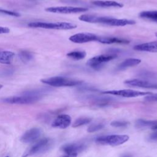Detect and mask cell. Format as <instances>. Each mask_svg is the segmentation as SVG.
Segmentation results:
<instances>
[{
  "label": "cell",
  "mask_w": 157,
  "mask_h": 157,
  "mask_svg": "<svg viewBox=\"0 0 157 157\" xmlns=\"http://www.w3.org/2000/svg\"><path fill=\"white\" fill-rule=\"evenodd\" d=\"M10 32L9 28L4 26H0V34H7Z\"/></svg>",
  "instance_id": "4dcf8cb0"
},
{
  "label": "cell",
  "mask_w": 157,
  "mask_h": 157,
  "mask_svg": "<svg viewBox=\"0 0 157 157\" xmlns=\"http://www.w3.org/2000/svg\"><path fill=\"white\" fill-rule=\"evenodd\" d=\"M92 4L96 6L103 7H122L123 4L114 1H103V0H96L92 1Z\"/></svg>",
  "instance_id": "ac0fdd59"
},
{
  "label": "cell",
  "mask_w": 157,
  "mask_h": 157,
  "mask_svg": "<svg viewBox=\"0 0 157 157\" xmlns=\"http://www.w3.org/2000/svg\"><path fill=\"white\" fill-rule=\"evenodd\" d=\"M141 60L137 58H128L123 61H122L119 65H118V69L120 70L126 69L129 67L135 66L139 63H140Z\"/></svg>",
  "instance_id": "44dd1931"
},
{
  "label": "cell",
  "mask_w": 157,
  "mask_h": 157,
  "mask_svg": "<svg viewBox=\"0 0 157 157\" xmlns=\"http://www.w3.org/2000/svg\"><path fill=\"white\" fill-rule=\"evenodd\" d=\"M52 144L53 140L51 139L48 137L43 138L26 150L21 157H29L38 153L45 152L52 146Z\"/></svg>",
  "instance_id": "3957f363"
},
{
  "label": "cell",
  "mask_w": 157,
  "mask_h": 157,
  "mask_svg": "<svg viewBox=\"0 0 157 157\" xmlns=\"http://www.w3.org/2000/svg\"><path fill=\"white\" fill-rule=\"evenodd\" d=\"M107 17L103 16H98L94 15H89V14H83L79 17V20L83 21L92 23H102L104 24L105 20Z\"/></svg>",
  "instance_id": "9a60e30c"
},
{
  "label": "cell",
  "mask_w": 157,
  "mask_h": 157,
  "mask_svg": "<svg viewBox=\"0 0 157 157\" xmlns=\"http://www.w3.org/2000/svg\"><path fill=\"white\" fill-rule=\"evenodd\" d=\"M31 28H44L51 29H62L69 30L77 28V25L68 22H56V23H47V22H31L28 25Z\"/></svg>",
  "instance_id": "277c9868"
},
{
  "label": "cell",
  "mask_w": 157,
  "mask_h": 157,
  "mask_svg": "<svg viewBox=\"0 0 157 157\" xmlns=\"http://www.w3.org/2000/svg\"><path fill=\"white\" fill-rule=\"evenodd\" d=\"M155 34H156V37H157V33H156Z\"/></svg>",
  "instance_id": "836d02e7"
},
{
  "label": "cell",
  "mask_w": 157,
  "mask_h": 157,
  "mask_svg": "<svg viewBox=\"0 0 157 157\" xmlns=\"http://www.w3.org/2000/svg\"><path fill=\"white\" fill-rule=\"evenodd\" d=\"M5 157H9V156H5Z\"/></svg>",
  "instance_id": "e575fe53"
},
{
  "label": "cell",
  "mask_w": 157,
  "mask_h": 157,
  "mask_svg": "<svg viewBox=\"0 0 157 157\" xmlns=\"http://www.w3.org/2000/svg\"><path fill=\"white\" fill-rule=\"evenodd\" d=\"M139 17L157 23V10H145L139 13Z\"/></svg>",
  "instance_id": "7402d4cb"
},
{
  "label": "cell",
  "mask_w": 157,
  "mask_h": 157,
  "mask_svg": "<svg viewBox=\"0 0 157 157\" xmlns=\"http://www.w3.org/2000/svg\"><path fill=\"white\" fill-rule=\"evenodd\" d=\"M98 42L102 43V44H128L129 42V40L120 39L118 37H99L98 39Z\"/></svg>",
  "instance_id": "d6986e66"
},
{
  "label": "cell",
  "mask_w": 157,
  "mask_h": 157,
  "mask_svg": "<svg viewBox=\"0 0 157 157\" xmlns=\"http://www.w3.org/2000/svg\"><path fill=\"white\" fill-rule=\"evenodd\" d=\"M99 36L92 33H77L71 36L69 40L77 44H83L91 41H98Z\"/></svg>",
  "instance_id": "9c48e42d"
},
{
  "label": "cell",
  "mask_w": 157,
  "mask_h": 157,
  "mask_svg": "<svg viewBox=\"0 0 157 157\" xmlns=\"http://www.w3.org/2000/svg\"><path fill=\"white\" fill-rule=\"evenodd\" d=\"M124 83L131 86H136L144 88L157 89L156 83H153L148 80H144L140 79H131L125 80Z\"/></svg>",
  "instance_id": "8fae6325"
},
{
  "label": "cell",
  "mask_w": 157,
  "mask_h": 157,
  "mask_svg": "<svg viewBox=\"0 0 157 157\" xmlns=\"http://www.w3.org/2000/svg\"><path fill=\"white\" fill-rule=\"evenodd\" d=\"M102 93L105 94L115 95V96H121L124 98H136V97L142 96H147V95L151 94L152 93L126 89V90H114L104 91L102 92Z\"/></svg>",
  "instance_id": "8992f818"
},
{
  "label": "cell",
  "mask_w": 157,
  "mask_h": 157,
  "mask_svg": "<svg viewBox=\"0 0 157 157\" xmlns=\"http://www.w3.org/2000/svg\"><path fill=\"white\" fill-rule=\"evenodd\" d=\"M134 49L139 51L157 52V41L150 42L137 45L134 46Z\"/></svg>",
  "instance_id": "2e32d148"
},
{
  "label": "cell",
  "mask_w": 157,
  "mask_h": 157,
  "mask_svg": "<svg viewBox=\"0 0 157 157\" xmlns=\"http://www.w3.org/2000/svg\"><path fill=\"white\" fill-rule=\"evenodd\" d=\"M43 92L40 90L28 91L23 93L20 96H14L4 98L1 101L8 104H28L38 101L42 96Z\"/></svg>",
  "instance_id": "6da1fadb"
},
{
  "label": "cell",
  "mask_w": 157,
  "mask_h": 157,
  "mask_svg": "<svg viewBox=\"0 0 157 157\" xmlns=\"http://www.w3.org/2000/svg\"><path fill=\"white\" fill-rule=\"evenodd\" d=\"M104 127V124L102 123H96L91 124L87 129V131L88 132H94L98 131L99 130L102 129Z\"/></svg>",
  "instance_id": "484cf974"
},
{
  "label": "cell",
  "mask_w": 157,
  "mask_h": 157,
  "mask_svg": "<svg viewBox=\"0 0 157 157\" xmlns=\"http://www.w3.org/2000/svg\"><path fill=\"white\" fill-rule=\"evenodd\" d=\"M2 88V85H1V84H0V89H1V88Z\"/></svg>",
  "instance_id": "d6a6232c"
},
{
  "label": "cell",
  "mask_w": 157,
  "mask_h": 157,
  "mask_svg": "<svg viewBox=\"0 0 157 157\" xmlns=\"http://www.w3.org/2000/svg\"><path fill=\"white\" fill-rule=\"evenodd\" d=\"M129 140V136L124 134H111L97 137L95 142L102 145L118 146L124 144Z\"/></svg>",
  "instance_id": "5b68a950"
},
{
  "label": "cell",
  "mask_w": 157,
  "mask_h": 157,
  "mask_svg": "<svg viewBox=\"0 0 157 157\" xmlns=\"http://www.w3.org/2000/svg\"><path fill=\"white\" fill-rule=\"evenodd\" d=\"M136 23V21L128 19H117L112 17H107L104 24L109 26H123L129 25H134Z\"/></svg>",
  "instance_id": "5bb4252c"
},
{
  "label": "cell",
  "mask_w": 157,
  "mask_h": 157,
  "mask_svg": "<svg viewBox=\"0 0 157 157\" xmlns=\"http://www.w3.org/2000/svg\"><path fill=\"white\" fill-rule=\"evenodd\" d=\"M116 58L117 55L112 54H103L97 55L89 59L86 62V64L93 69H99L104 63H107Z\"/></svg>",
  "instance_id": "52a82bcc"
},
{
  "label": "cell",
  "mask_w": 157,
  "mask_h": 157,
  "mask_svg": "<svg viewBox=\"0 0 157 157\" xmlns=\"http://www.w3.org/2000/svg\"><path fill=\"white\" fill-rule=\"evenodd\" d=\"M15 53L11 51L4 50L0 51V63L4 64H10L12 63Z\"/></svg>",
  "instance_id": "ffe728a7"
},
{
  "label": "cell",
  "mask_w": 157,
  "mask_h": 157,
  "mask_svg": "<svg viewBox=\"0 0 157 157\" xmlns=\"http://www.w3.org/2000/svg\"><path fill=\"white\" fill-rule=\"evenodd\" d=\"M86 145L84 143L75 142L67 144L61 147V150L66 154L77 153L82 151L86 148Z\"/></svg>",
  "instance_id": "4fadbf2b"
},
{
  "label": "cell",
  "mask_w": 157,
  "mask_h": 157,
  "mask_svg": "<svg viewBox=\"0 0 157 157\" xmlns=\"http://www.w3.org/2000/svg\"><path fill=\"white\" fill-rule=\"evenodd\" d=\"M42 130L39 128H33L26 131L20 137L23 143H31L36 141L41 136Z\"/></svg>",
  "instance_id": "30bf717a"
},
{
  "label": "cell",
  "mask_w": 157,
  "mask_h": 157,
  "mask_svg": "<svg viewBox=\"0 0 157 157\" xmlns=\"http://www.w3.org/2000/svg\"><path fill=\"white\" fill-rule=\"evenodd\" d=\"M18 55L20 59L24 63L29 62L33 58V53L27 50L20 51L18 53Z\"/></svg>",
  "instance_id": "d4e9b609"
},
{
  "label": "cell",
  "mask_w": 157,
  "mask_h": 157,
  "mask_svg": "<svg viewBox=\"0 0 157 157\" xmlns=\"http://www.w3.org/2000/svg\"><path fill=\"white\" fill-rule=\"evenodd\" d=\"M149 141H157V131H155L148 137Z\"/></svg>",
  "instance_id": "f546056e"
},
{
  "label": "cell",
  "mask_w": 157,
  "mask_h": 157,
  "mask_svg": "<svg viewBox=\"0 0 157 157\" xmlns=\"http://www.w3.org/2000/svg\"><path fill=\"white\" fill-rule=\"evenodd\" d=\"M41 82L55 87L61 86H74L80 85L82 82L67 77L56 76L50 78L41 79Z\"/></svg>",
  "instance_id": "7a4b0ae2"
},
{
  "label": "cell",
  "mask_w": 157,
  "mask_h": 157,
  "mask_svg": "<svg viewBox=\"0 0 157 157\" xmlns=\"http://www.w3.org/2000/svg\"><path fill=\"white\" fill-rule=\"evenodd\" d=\"M77 153H72V154H66V155L63 157H77Z\"/></svg>",
  "instance_id": "1f68e13d"
},
{
  "label": "cell",
  "mask_w": 157,
  "mask_h": 157,
  "mask_svg": "<svg viewBox=\"0 0 157 157\" xmlns=\"http://www.w3.org/2000/svg\"><path fill=\"white\" fill-rule=\"evenodd\" d=\"M0 12L4 13V14H7L9 15H11V16H14V17H19L20 16V14L18 12H13V11H10V10H4V9H0Z\"/></svg>",
  "instance_id": "83f0119b"
},
{
  "label": "cell",
  "mask_w": 157,
  "mask_h": 157,
  "mask_svg": "<svg viewBox=\"0 0 157 157\" xmlns=\"http://www.w3.org/2000/svg\"><path fill=\"white\" fill-rule=\"evenodd\" d=\"M92 119L89 117H80L78 118L73 123L72 126L73 128H77L79 126H82L83 125L86 124L91 121Z\"/></svg>",
  "instance_id": "cb8c5ba5"
},
{
  "label": "cell",
  "mask_w": 157,
  "mask_h": 157,
  "mask_svg": "<svg viewBox=\"0 0 157 157\" xmlns=\"http://www.w3.org/2000/svg\"><path fill=\"white\" fill-rule=\"evenodd\" d=\"M128 124V122L124 121H113L110 123V125L115 128H124L126 127Z\"/></svg>",
  "instance_id": "4316f807"
},
{
  "label": "cell",
  "mask_w": 157,
  "mask_h": 157,
  "mask_svg": "<svg viewBox=\"0 0 157 157\" xmlns=\"http://www.w3.org/2000/svg\"><path fill=\"white\" fill-rule=\"evenodd\" d=\"M71 123V118L67 114L59 115L52 122V126L60 129L67 128Z\"/></svg>",
  "instance_id": "7c38bea8"
},
{
  "label": "cell",
  "mask_w": 157,
  "mask_h": 157,
  "mask_svg": "<svg viewBox=\"0 0 157 157\" xmlns=\"http://www.w3.org/2000/svg\"><path fill=\"white\" fill-rule=\"evenodd\" d=\"M86 55V53L84 51H80V50H75L72 51L68 53H67V56L71 58L72 59L75 60H80L83 59Z\"/></svg>",
  "instance_id": "603a6c76"
},
{
  "label": "cell",
  "mask_w": 157,
  "mask_h": 157,
  "mask_svg": "<svg viewBox=\"0 0 157 157\" xmlns=\"http://www.w3.org/2000/svg\"><path fill=\"white\" fill-rule=\"evenodd\" d=\"M135 126L139 128H150L155 131H157V120L139 119L136 121Z\"/></svg>",
  "instance_id": "e0dca14e"
},
{
  "label": "cell",
  "mask_w": 157,
  "mask_h": 157,
  "mask_svg": "<svg viewBox=\"0 0 157 157\" xmlns=\"http://www.w3.org/2000/svg\"><path fill=\"white\" fill-rule=\"evenodd\" d=\"M45 10L52 13H75L78 12H83L88 10L87 8L80 7H69V6H58L50 7L45 9Z\"/></svg>",
  "instance_id": "ba28073f"
},
{
  "label": "cell",
  "mask_w": 157,
  "mask_h": 157,
  "mask_svg": "<svg viewBox=\"0 0 157 157\" xmlns=\"http://www.w3.org/2000/svg\"><path fill=\"white\" fill-rule=\"evenodd\" d=\"M145 100H146L147 101H150V102L157 101V93H155V94L151 93V94L146 96L145 98Z\"/></svg>",
  "instance_id": "f1b7e54d"
}]
</instances>
